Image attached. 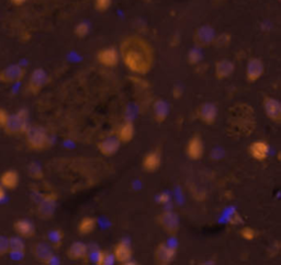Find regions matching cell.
<instances>
[{
    "label": "cell",
    "instance_id": "cell-1",
    "mask_svg": "<svg viewBox=\"0 0 281 265\" xmlns=\"http://www.w3.org/2000/svg\"><path fill=\"white\" fill-rule=\"evenodd\" d=\"M119 54L127 69L138 76L147 75L154 66L153 46L140 35H128L122 40Z\"/></svg>",
    "mask_w": 281,
    "mask_h": 265
},
{
    "label": "cell",
    "instance_id": "cell-2",
    "mask_svg": "<svg viewBox=\"0 0 281 265\" xmlns=\"http://www.w3.org/2000/svg\"><path fill=\"white\" fill-rule=\"evenodd\" d=\"M233 110H235V112L231 110L232 113L230 121L227 119V123H230L233 132L241 135H248L252 133L256 125L253 110L250 109L247 104H236L233 108Z\"/></svg>",
    "mask_w": 281,
    "mask_h": 265
},
{
    "label": "cell",
    "instance_id": "cell-3",
    "mask_svg": "<svg viewBox=\"0 0 281 265\" xmlns=\"http://www.w3.org/2000/svg\"><path fill=\"white\" fill-rule=\"evenodd\" d=\"M27 145L30 149L43 151L51 146V138L47 128L40 125H29L25 132Z\"/></svg>",
    "mask_w": 281,
    "mask_h": 265
},
{
    "label": "cell",
    "instance_id": "cell-4",
    "mask_svg": "<svg viewBox=\"0 0 281 265\" xmlns=\"http://www.w3.org/2000/svg\"><path fill=\"white\" fill-rule=\"evenodd\" d=\"M29 126V112L26 109L19 110L16 114L9 115L4 126L5 134L9 136H19L25 134Z\"/></svg>",
    "mask_w": 281,
    "mask_h": 265
},
{
    "label": "cell",
    "instance_id": "cell-5",
    "mask_svg": "<svg viewBox=\"0 0 281 265\" xmlns=\"http://www.w3.org/2000/svg\"><path fill=\"white\" fill-rule=\"evenodd\" d=\"M57 195L56 193H48L43 195V198L37 204L36 214L43 221H49L55 214L57 206Z\"/></svg>",
    "mask_w": 281,
    "mask_h": 265
},
{
    "label": "cell",
    "instance_id": "cell-6",
    "mask_svg": "<svg viewBox=\"0 0 281 265\" xmlns=\"http://www.w3.org/2000/svg\"><path fill=\"white\" fill-rule=\"evenodd\" d=\"M215 31L214 29L209 25H203L196 29L193 33L192 40L198 49H207L211 45H213V41L215 39Z\"/></svg>",
    "mask_w": 281,
    "mask_h": 265
},
{
    "label": "cell",
    "instance_id": "cell-7",
    "mask_svg": "<svg viewBox=\"0 0 281 265\" xmlns=\"http://www.w3.org/2000/svg\"><path fill=\"white\" fill-rule=\"evenodd\" d=\"M50 81V77L48 73L45 71L43 68H36L30 76L27 90L30 94L36 95L39 94L43 88L48 85Z\"/></svg>",
    "mask_w": 281,
    "mask_h": 265
},
{
    "label": "cell",
    "instance_id": "cell-8",
    "mask_svg": "<svg viewBox=\"0 0 281 265\" xmlns=\"http://www.w3.org/2000/svg\"><path fill=\"white\" fill-rule=\"evenodd\" d=\"M157 224L168 234H176L180 229L179 216L172 210H165L156 217Z\"/></svg>",
    "mask_w": 281,
    "mask_h": 265
},
{
    "label": "cell",
    "instance_id": "cell-9",
    "mask_svg": "<svg viewBox=\"0 0 281 265\" xmlns=\"http://www.w3.org/2000/svg\"><path fill=\"white\" fill-rule=\"evenodd\" d=\"M177 256V249L169 246L166 242L159 244L155 250L154 260L158 265H168Z\"/></svg>",
    "mask_w": 281,
    "mask_h": 265
},
{
    "label": "cell",
    "instance_id": "cell-10",
    "mask_svg": "<svg viewBox=\"0 0 281 265\" xmlns=\"http://www.w3.org/2000/svg\"><path fill=\"white\" fill-rule=\"evenodd\" d=\"M27 70L20 65H10L0 70V82L3 83H16L20 82L26 77Z\"/></svg>",
    "mask_w": 281,
    "mask_h": 265
},
{
    "label": "cell",
    "instance_id": "cell-11",
    "mask_svg": "<svg viewBox=\"0 0 281 265\" xmlns=\"http://www.w3.org/2000/svg\"><path fill=\"white\" fill-rule=\"evenodd\" d=\"M97 60L98 63L107 68H113L118 66L120 62V54L119 50L116 47H104L97 53Z\"/></svg>",
    "mask_w": 281,
    "mask_h": 265
},
{
    "label": "cell",
    "instance_id": "cell-12",
    "mask_svg": "<svg viewBox=\"0 0 281 265\" xmlns=\"http://www.w3.org/2000/svg\"><path fill=\"white\" fill-rule=\"evenodd\" d=\"M197 116L206 125H212L215 123L218 117V108L214 103L204 102L197 109Z\"/></svg>",
    "mask_w": 281,
    "mask_h": 265
},
{
    "label": "cell",
    "instance_id": "cell-13",
    "mask_svg": "<svg viewBox=\"0 0 281 265\" xmlns=\"http://www.w3.org/2000/svg\"><path fill=\"white\" fill-rule=\"evenodd\" d=\"M263 107L266 115L271 122L280 124L281 122V103L279 100L272 97H265L263 101Z\"/></svg>",
    "mask_w": 281,
    "mask_h": 265
},
{
    "label": "cell",
    "instance_id": "cell-14",
    "mask_svg": "<svg viewBox=\"0 0 281 265\" xmlns=\"http://www.w3.org/2000/svg\"><path fill=\"white\" fill-rule=\"evenodd\" d=\"M204 154V143L199 135H193L186 145V155L190 160H200Z\"/></svg>",
    "mask_w": 281,
    "mask_h": 265
},
{
    "label": "cell",
    "instance_id": "cell-15",
    "mask_svg": "<svg viewBox=\"0 0 281 265\" xmlns=\"http://www.w3.org/2000/svg\"><path fill=\"white\" fill-rule=\"evenodd\" d=\"M265 73V65L261 58L253 57L248 60L246 66V80L249 83H254L260 80Z\"/></svg>",
    "mask_w": 281,
    "mask_h": 265
},
{
    "label": "cell",
    "instance_id": "cell-16",
    "mask_svg": "<svg viewBox=\"0 0 281 265\" xmlns=\"http://www.w3.org/2000/svg\"><path fill=\"white\" fill-rule=\"evenodd\" d=\"M32 253L36 261L43 264H52L54 261V253L51 245L45 242H36L32 247Z\"/></svg>",
    "mask_w": 281,
    "mask_h": 265
},
{
    "label": "cell",
    "instance_id": "cell-17",
    "mask_svg": "<svg viewBox=\"0 0 281 265\" xmlns=\"http://www.w3.org/2000/svg\"><path fill=\"white\" fill-rule=\"evenodd\" d=\"M249 156L256 161H265L268 158L270 153V146L265 140H256L252 142L248 147Z\"/></svg>",
    "mask_w": 281,
    "mask_h": 265
},
{
    "label": "cell",
    "instance_id": "cell-18",
    "mask_svg": "<svg viewBox=\"0 0 281 265\" xmlns=\"http://www.w3.org/2000/svg\"><path fill=\"white\" fill-rule=\"evenodd\" d=\"M161 164H162V154L158 149L150 150L149 153H147L145 156H144L142 160V166L144 171H146L148 173L156 172L159 169Z\"/></svg>",
    "mask_w": 281,
    "mask_h": 265
},
{
    "label": "cell",
    "instance_id": "cell-19",
    "mask_svg": "<svg viewBox=\"0 0 281 265\" xmlns=\"http://www.w3.org/2000/svg\"><path fill=\"white\" fill-rule=\"evenodd\" d=\"M121 146V142L117 137H107L97 143L98 151L105 157L115 156Z\"/></svg>",
    "mask_w": 281,
    "mask_h": 265
},
{
    "label": "cell",
    "instance_id": "cell-20",
    "mask_svg": "<svg viewBox=\"0 0 281 265\" xmlns=\"http://www.w3.org/2000/svg\"><path fill=\"white\" fill-rule=\"evenodd\" d=\"M113 257L115 260L121 264H126L127 262H130L133 255V251L131 247L128 246L126 242L121 241L118 242V244L113 248Z\"/></svg>",
    "mask_w": 281,
    "mask_h": 265
},
{
    "label": "cell",
    "instance_id": "cell-21",
    "mask_svg": "<svg viewBox=\"0 0 281 265\" xmlns=\"http://www.w3.org/2000/svg\"><path fill=\"white\" fill-rule=\"evenodd\" d=\"M235 70V65L230 59H220L215 63L214 66V74L215 77L219 80H224L226 78L231 77Z\"/></svg>",
    "mask_w": 281,
    "mask_h": 265
},
{
    "label": "cell",
    "instance_id": "cell-22",
    "mask_svg": "<svg viewBox=\"0 0 281 265\" xmlns=\"http://www.w3.org/2000/svg\"><path fill=\"white\" fill-rule=\"evenodd\" d=\"M67 257L72 261H80L85 260L88 256V248L83 242L77 241L67 249Z\"/></svg>",
    "mask_w": 281,
    "mask_h": 265
},
{
    "label": "cell",
    "instance_id": "cell-23",
    "mask_svg": "<svg viewBox=\"0 0 281 265\" xmlns=\"http://www.w3.org/2000/svg\"><path fill=\"white\" fill-rule=\"evenodd\" d=\"M13 229L22 238H32L35 234V227L28 219H19L14 222Z\"/></svg>",
    "mask_w": 281,
    "mask_h": 265
},
{
    "label": "cell",
    "instance_id": "cell-24",
    "mask_svg": "<svg viewBox=\"0 0 281 265\" xmlns=\"http://www.w3.org/2000/svg\"><path fill=\"white\" fill-rule=\"evenodd\" d=\"M135 135V127L132 122H124L121 124L117 130V136L116 137L119 139L121 143H128Z\"/></svg>",
    "mask_w": 281,
    "mask_h": 265
},
{
    "label": "cell",
    "instance_id": "cell-25",
    "mask_svg": "<svg viewBox=\"0 0 281 265\" xmlns=\"http://www.w3.org/2000/svg\"><path fill=\"white\" fill-rule=\"evenodd\" d=\"M168 114H169L168 103L163 99L155 100V102L153 103V115L156 122L164 123L167 119V117H168Z\"/></svg>",
    "mask_w": 281,
    "mask_h": 265
},
{
    "label": "cell",
    "instance_id": "cell-26",
    "mask_svg": "<svg viewBox=\"0 0 281 265\" xmlns=\"http://www.w3.org/2000/svg\"><path fill=\"white\" fill-rule=\"evenodd\" d=\"M20 182L19 173L16 170H7L0 177V184L7 190H14Z\"/></svg>",
    "mask_w": 281,
    "mask_h": 265
},
{
    "label": "cell",
    "instance_id": "cell-27",
    "mask_svg": "<svg viewBox=\"0 0 281 265\" xmlns=\"http://www.w3.org/2000/svg\"><path fill=\"white\" fill-rule=\"evenodd\" d=\"M96 226H97V219L95 217L86 216L81 218L80 222L78 223L77 231L78 233L82 234V236H86V234L91 233L96 229Z\"/></svg>",
    "mask_w": 281,
    "mask_h": 265
},
{
    "label": "cell",
    "instance_id": "cell-28",
    "mask_svg": "<svg viewBox=\"0 0 281 265\" xmlns=\"http://www.w3.org/2000/svg\"><path fill=\"white\" fill-rule=\"evenodd\" d=\"M26 251V245L24 240L19 237L9 238V253L14 255H24Z\"/></svg>",
    "mask_w": 281,
    "mask_h": 265
},
{
    "label": "cell",
    "instance_id": "cell-29",
    "mask_svg": "<svg viewBox=\"0 0 281 265\" xmlns=\"http://www.w3.org/2000/svg\"><path fill=\"white\" fill-rule=\"evenodd\" d=\"M48 239L50 241V245L53 249H58L63 245L64 240V231L62 229H54L51 230L48 233Z\"/></svg>",
    "mask_w": 281,
    "mask_h": 265
},
{
    "label": "cell",
    "instance_id": "cell-30",
    "mask_svg": "<svg viewBox=\"0 0 281 265\" xmlns=\"http://www.w3.org/2000/svg\"><path fill=\"white\" fill-rule=\"evenodd\" d=\"M28 174L33 180H42L44 178L42 166L37 162H31L28 165Z\"/></svg>",
    "mask_w": 281,
    "mask_h": 265
},
{
    "label": "cell",
    "instance_id": "cell-31",
    "mask_svg": "<svg viewBox=\"0 0 281 265\" xmlns=\"http://www.w3.org/2000/svg\"><path fill=\"white\" fill-rule=\"evenodd\" d=\"M113 261H115V257H113V254L105 252L100 250L96 253V264L97 265H111L113 264Z\"/></svg>",
    "mask_w": 281,
    "mask_h": 265
},
{
    "label": "cell",
    "instance_id": "cell-32",
    "mask_svg": "<svg viewBox=\"0 0 281 265\" xmlns=\"http://www.w3.org/2000/svg\"><path fill=\"white\" fill-rule=\"evenodd\" d=\"M200 50H201V49L194 47V49H191L190 51L188 52L187 60H188L189 65L196 66V65H199V64L201 63V60H202L203 56H202V53H201Z\"/></svg>",
    "mask_w": 281,
    "mask_h": 265
},
{
    "label": "cell",
    "instance_id": "cell-33",
    "mask_svg": "<svg viewBox=\"0 0 281 265\" xmlns=\"http://www.w3.org/2000/svg\"><path fill=\"white\" fill-rule=\"evenodd\" d=\"M232 35L230 33H221L220 35H215V39L213 41V45L218 49L227 47L231 44Z\"/></svg>",
    "mask_w": 281,
    "mask_h": 265
},
{
    "label": "cell",
    "instance_id": "cell-34",
    "mask_svg": "<svg viewBox=\"0 0 281 265\" xmlns=\"http://www.w3.org/2000/svg\"><path fill=\"white\" fill-rule=\"evenodd\" d=\"M89 31H90V27L87 22H80V23H78L74 29V33L78 37V39H83V37H86L89 34Z\"/></svg>",
    "mask_w": 281,
    "mask_h": 265
},
{
    "label": "cell",
    "instance_id": "cell-35",
    "mask_svg": "<svg viewBox=\"0 0 281 265\" xmlns=\"http://www.w3.org/2000/svg\"><path fill=\"white\" fill-rule=\"evenodd\" d=\"M240 236L246 240V241H253L256 236H257V232L252 228V227H243V228L240 230Z\"/></svg>",
    "mask_w": 281,
    "mask_h": 265
},
{
    "label": "cell",
    "instance_id": "cell-36",
    "mask_svg": "<svg viewBox=\"0 0 281 265\" xmlns=\"http://www.w3.org/2000/svg\"><path fill=\"white\" fill-rule=\"evenodd\" d=\"M95 9L99 12L108 11L112 5V0H94Z\"/></svg>",
    "mask_w": 281,
    "mask_h": 265
},
{
    "label": "cell",
    "instance_id": "cell-37",
    "mask_svg": "<svg viewBox=\"0 0 281 265\" xmlns=\"http://www.w3.org/2000/svg\"><path fill=\"white\" fill-rule=\"evenodd\" d=\"M9 253V238L0 234V256Z\"/></svg>",
    "mask_w": 281,
    "mask_h": 265
},
{
    "label": "cell",
    "instance_id": "cell-38",
    "mask_svg": "<svg viewBox=\"0 0 281 265\" xmlns=\"http://www.w3.org/2000/svg\"><path fill=\"white\" fill-rule=\"evenodd\" d=\"M9 113L7 110L0 108V128H4V126L6 125L7 121H8L9 117Z\"/></svg>",
    "mask_w": 281,
    "mask_h": 265
},
{
    "label": "cell",
    "instance_id": "cell-39",
    "mask_svg": "<svg viewBox=\"0 0 281 265\" xmlns=\"http://www.w3.org/2000/svg\"><path fill=\"white\" fill-rule=\"evenodd\" d=\"M157 202L158 204H161V205H166V204H168L170 202V195L166 192H163L157 196Z\"/></svg>",
    "mask_w": 281,
    "mask_h": 265
},
{
    "label": "cell",
    "instance_id": "cell-40",
    "mask_svg": "<svg viewBox=\"0 0 281 265\" xmlns=\"http://www.w3.org/2000/svg\"><path fill=\"white\" fill-rule=\"evenodd\" d=\"M242 223H243V218L241 217V215L239 213H234L229 219V224L233 225V226L241 225Z\"/></svg>",
    "mask_w": 281,
    "mask_h": 265
},
{
    "label": "cell",
    "instance_id": "cell-41",
    "mask_svg": "<svg viewBox=\"0 0 281 265\" xmlns=\"http://www.w3.org/2000/svg\"><path fill=\"white\" fill-rule=\"evenodd\" d=\"M182 92H184L182 88L179 87V86H176L172 90V95H174L175 99H179V98L182 95Z\"/></svg>",
    "mask_w": 281,
    "mask_h": 265
},
{
    "label": "cell",
    "instance_id": "cell-42",
    "mask_svg": "<svg viewBox=\"0 0 281 265\" xmlns=\"http://www.w3.org/2000/svg\"><path fill=\"white\" fill-rule=\"evenodd\" d=\"M10 3H11L13 6L20 7V6H24L25 4H27V3H28V0H10Z\"/></svg>",
    "mask_w": 281,
    "mask_h": 265
},
{
    "label": "cell",
    "instance_id": "cell-43",
    "mask_svg": "<svg viewBox=\"0 0 281 265\" xmlns=\"http://www.w3.org/2000/svg\"><path fill=\"white\" fill-rule=\"evenodd\" d=\"M6 198V191H5V187L0 184V202H2L4 199Z\"/></svg>",
    "mask_w": 281,
    "mask_h": 265
},
{
    "label": "cell",
    "instance_id": "cell-44",
    "mask_svg": "<svg viewBox=\"0 0 281 265\" xmlns=\"http://www.w3.org/2000/svg\"><path fill=\"white\" fill-rule=\"evenodd\" d=\"M142 2H144V3H149L150 0H142Z\"/></svg>",
    "mask_w": 281,
    "mask_h": 265
}]
</instances>
